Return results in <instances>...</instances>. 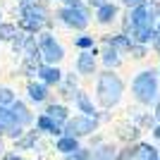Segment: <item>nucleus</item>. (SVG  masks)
<instances>
[{"label": "nucleus", "instance_id": "nucleus-2", "mask_svg": "<svg viewBox=\"0 0 160 160\" xmlns=\"http://www.w3.org/2000/svg\"><path fill=\"white\" fill-rule=\"evenodd\" d=\"M110 77H105L103 79V84H100V93H103V103L105 105H110V103H115V100L120 98V91H122V84L117 79H115V84H112V88H110Z\"/></svg>", "mask_w": 160, "mask_h": 160}, {"label": "nucleus", "instance_id": "nucleus-7", "mask_svg": "<svg viewBox=\"0 0 160 160\" xmlns=\"http://www.w3.org/2000/svg\"><path fill=\"white\" fill-rule=\"evenodd\" d=\"M10 100H12L10 91H5V88H0V103H10Z\"/></svg>", "mask_w": 160, "mask_h": 160}, {"label": "nucleus", "instance_id": "nucleus-8", "mask_svg": "<svg viewBox=\"0 0 160 160\" xmlns=\"http://www.w3.org/2000/svg\"><path fill=\"white\" fill-rule=\"evenodd\" d=\"M124 2H127V5H139L141 0H124Z\"/></svg>", "mask_w": 160, "mask_h": 160}, {"label": "nucleus", "instance_id": "nucleus-10", "mask_svg": "<svg viewBox=\"0 0 160 160\" xmlns=\"http://www.w3.org/2000/svg\"><path fill=\"white\" fill-rule=\"evenodd\" d=\"M155 136H158V139H160V127H158V129H155Z\"/></svg>", "mask_w": 160, "mask_h": 160}, {"label": "nucleus", "instance_id": "nucleus-4", "mask_svg": "<svg viewBox=\"0 0 160 160\" xmlns=\"http://www.w3.org/2000/svg\"><path fill=\"white\" fill-rule=\"evenodd\" d=\"M58 148L65 151V153H72V151H77V141L74 139H62L60 143H58Z\"/></svg>", "mask_w": 160, "mask_h": 160}, {"label": "nucleus", "instance_id": "nucleus-1", "mask_svg": "<svg viewBox=\"0 0 160 160\" xmlns=\"http://www.w3.org/2000/svg\"><path fill=\"white\" fill-rule=\"evenodd\" d=\"M134 91H136L139 100H143V103H151V100L155 98L158 84H155V79L151 77V72H143L139 79H136V84H134Z\"/></svg>", "mask_w": 160, "mask_h": 160}, {"label": "nucleus", "instance_id": "nucleus-9", "mask_svg": "<svg viewBox=\"0 0 160 160\" xmlns=\"http://www.w3.org/2000/svg\"><path fill=\"white\" fill-rule=\"evenodd\" d=\"M148 160H158V155H155V153H153V155H151V158H148Z\"/></svg>", "mask_w": 160, "mask_h": 160}, {"label": "nucleus", "instance_id": "nucleus-11", "mask_svg": "<svg viewBox=\"0 0 160 160\" xmlns=\"http://www.w3.org/2000/svg\"><path fill=\"white\" fill-rule=\"evenodd\" d=\"M155 115H158V120H160V103H158V112H155Z\"/></svg>", "mask_w": 160, "mask_h": 160}, {"label": "nucleus", "instance_id": "nucleus-5", "mask_svg": "<svg viewBox=\"0 0 160 160\" xmlns=\"http://www.w3.org/2000/svg\"><path fill=\"white\" fill-rule=\"evenodd\" d=\"M29 91H31V98H36V100H43V98H46V91H43V86H31Z\"/></svg>", "mask_w": 160, "mask_h": 160}, {"label": "nucleus", "instance_id": "nucleus-6", "mask_svg": "<svg viewBox=\"0 0 160 160\" xmlns=\"http://www.w3.org/2000/svg\"><path fill=\"white\" fill-rule=\"evenodd\" d=\"M48 112H50L53 120H65V108H50Z\"/></svg>", "mask_w": 160, "mask_h": 160}, {"label": "nucleus", "instance_id": "nucleus-12", "mask_svg": "<svg viewBox=\"0 0 160 160\" xmlns=\"http://www.w3.org/2000/svg\"><path fill=\"white\" fill-rule=\"evenodd\" d=\"M7 160H17V158H7Z\"/></svg>", "mask_w": 160, "mask_h": 160}, {"label": "nucleus", "instance_id": "nucleus-3", "mask_svg": "<svg viewBox=\"0 0 160 160\" xmlns=\"http://www.w3.org/2000/svg\"><path fill=\"white\" fill-rule=\"evenodd\" d=\"M93 127H96V120H91V117H74V120L69 122L67 132L72 134V136H77V134H88V132H93Z\"/></svg>", "mask_w": 160, "mask_h": 160}]
</instances>
